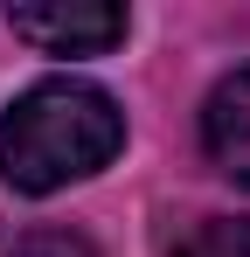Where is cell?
I'll use <instances>...</instances> for the list:
<instances>
[{
  "mask_svg": "<svg viewBox=\"0 0 250 257\" xmlns=\"http://www.w3.org/2000/svg\"><path fill=\"white\" fill-rule=\"evenodd\" d=\"M118 146H125V111L111 104V90L83 77L28 84L0 118V174L21 195H56L97 174Z\"/></svg>",
  "mask_w": 250,
  "mask_h": 257,
  "instance_id": "6da1fadb",
  "label": "cell"
},
{
  "mask_svg": "<svg viewBox=\"0 0 250 257\" xmlns=\"http://www.w3.org/2000/svg\"><path fill=\"white\" fill-rule=\"evenodd\" d=\"M202 146L208 160L250 188V70H229L202 104Z\"/></svg>",
  "mask_w": 250,
  "mask_h": 257,
  "instance_id": "3957f363",
  "label": "cell"
},
{
  "mask_svg": "<svg viewBox=\"0 0 250 257\" xmlns=\"http://www.w3.org/2000/svg\"><path fill=\"white\" fill-rule=\"evenodd\" d=\"M14 257H90V250H83L77 236H35V243H21Z\"/></svg>",
  "mask_w": 250,
  "mask_h": 257,
  "instance_id": "5b68a950",
  "label": "cell"
},
{
  "mask_svg": "<svg viewBox=\"0 0 250 257\" xmlns=\"http://www.w3.org/2000/svg\"><path fill=\"white\" fill-rule=\"evenodd\" d=\"M174 257H250V222H229V215H208L202 229L181 243Z\"/></svg>",
  "mask_w": 250,
  "mask_h": 257,
  "instance_id": "277c9868",
  "label": "cell"
},
{
  "mask_svg": "<svg viewBox=\"0 0 250 257\" xmlns=\"http://www.w3.org/2000/svg\"><path fill=\"white\" fill-rule=\"evenodd\" d=\"M7 28L42 56H104L125 42V7H97V0H28L7 14Z\"/></svg>",
  "mask_w": 250,
  "mask_h": 257,
  "instance_id": "7a4b0ae2",
  "label": "cell"
}]
</instances>
